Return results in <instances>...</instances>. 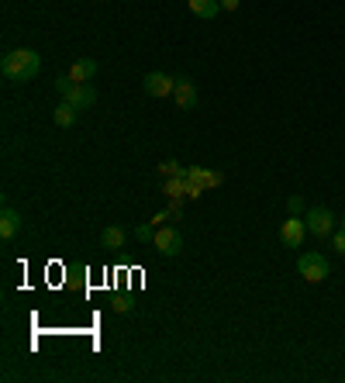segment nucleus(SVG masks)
<instances>
[{
	"label": "nucleus",
	"mask_w": 345,
	"mask_h": 383,
	"mask_svg": "<svg viewBox=\"0 0 345 383\" xmlns=\"http://www.w3.org/2000/svg\"><path fill=\"white\" fill-rule=\"evenodd\" d=\"M135 238H138V242H152V238H156V224H138V228H135Z\"/></svg>",
	"instance_id": "16"
},
{
	"label": "nucleus",
	"mask_w": 345,
	"mask_h": 383,
	"mask_svg": "<svg viewBox=\"0 0 345 383\" xmlns=\"http://www.w3.org/2000/svg\"><path fill=\"white\" fill-rule=\"evenodd\" d=\"M39 69H42V55L35 48H11L0 59V73L11 83H28L39 76Z\"/></svg>",
	"instance_id": "1"
},
{
	"label": "nucleus",
	"mask_w": 345,
	"mask_h": 383,
	"mask_svg": "<svg viewBox=\"0 0 345 383\" xmlns=\"http://www.w3.org/2000/svg\"><path fill=\"white\" fill-rule=\"evenodd\" d=\"M342 228H345V217H342Z\"/></svg>",
	"instance_id": "21"
},
{
	"label": "nucleus",
	"mask_w": 345,
	"mask_h": 383,
	"mask_svg": "<svg viewBox=\"0 0 345 383\" xmlns=\"http://www.w3.org/2000/svg\"><path fill=\"white\" fill-rule=\"evenodd\" d=\"M76 118H80V107L69 104V100H62V104L52 107V121H55L59 128H73L76 125Z\"/></svg>",
	"instance_id": "9"
},
{
	"label": "nucleus",
	"mask_w": 345,
	"mask_h": 383,
	"mask_svg": "<svg viewBox=\"0 0 345 383\" xmlns=\"http://www.w3.org/2000/svg\"><path fill=\"white\" fill-rule=\"evenodd\" d=\"M69 76H73L76 83L93 80V76H97V59H76V62L69 66Z\"/></svg>",
	"instance_id": "14"
},
{
	"label": "nucleus",
	"mask_w": 345,
	"mask_h": 383,
	"mask_svg": "<svg viewBox=\"0 0 345 383\" xmlns=\"http://www.w3.org/2000/svg\"><path fill=\"white\" fill-rule=\"evenodd\" d=\"M152 246H156V253L172 259V255L183 253V235L176 231V228H166V224H159L156 228V238H152Z\"/></svg>",
	"instance_id": "5"
},
{
	"label": "nucleus",
	"mask_w": 345,
	"mask_h": 383,
	"mask_svg": "<svg viewBox=\"0 0 345 383\" xmlns=\"http://www.w3.org/2000/svg\"><path fill=\"white\" fill-rule=\"evenodd\" d=\"M304 235H307V221H304L301 214H290V217L283 221V228H280V242H283L287 249H301Z\"/></svg>",
	"instance_id": "6"
},
{
	"label": "nucleus",
	"mask_w": 345,
	"mask_h": 383,
	"mask_svg": "<svg viewBox=\"0 0 345 383\" xmlns=\"http://www.w3.org/2000/svg\"><path fill=\"white\" fill-rule=\"evenodd\" d=\"M297 273H301L307 283H325L328 273H332V266H328V259L321 253H301L297 255Z\"/></svg>",
	"instance_id": "3"
},
{
	"label": "nucleus",
	"mask_w": 345,
	"mask_h": 383,
	"mask_svg": "<svg viewBox=\"0 0 345 383\" xmlns=\"http://www.w3.org/2000/svg\"><path fill=\"white\" fill-rule=\"evenodd\" d=\"M187 7H190V14H194V18L211 21L217 11H221V0H187Z\"/></svg>",
	"instance_id": "13"
},
{
	"label": "nucleus",
	"mask_w": 345,
	"mask_h": 383,
	"mask_svg": "<svg viewBox=\"0 0 345 383\" xmlns=\"http://www.w3.org/2000/svg\"><path fill=\"white\" fill-rule=\"evenodd\" d=\"M187 183H194V187H221L224 183V176L221 173H211V170H197V166H190L187 170Z\"/></svg>",
	"instance_id": "11"
},
{
	"label": "nucleus",
	"mask_w": 345,
	"mask_h": 383,
	"mask_svg": "<svg viewBox=\"0 0 345 383\" xmlns=\"http://www.w3.org/2000/svg\"><path fill=\"white\" fill-rule=\"evenodd\" d=\"M242 0H221V11H238Z\"/></svg>",
	"instance_id": "20"
},
{
	"label": "nucleus",
	"mask_w": 345,
	"mask_h": 383,
	"mask_svg": "<svg viewBox=\"0 0 345 383\" xmlns=\"http://www.w3.org/2000/svg\"><path fill=\"white\" fill-rule=\"evenodd\" d=\"M18 231H21V214L14 211V208H4V211H0V238L11 242Z\"/></svg>",
	"instance_id": "10"
},
{
	"label": "nucleus",
	"mask_w": 345,
	"mask_h": 383,
	"mask_svg": "<svg viewBox=\"0 0 345 383\" xmlns=\"http://www.w3.org/2000/svg\"><path fill=\"white\" fill-rule=\"evenodd\" d=\"M172 100H176V107H180V111H194V107H197V86H194V80H187V76H176Z\"/></svg>",
	"instance_id": "8"
},
{
	"label": "nucleus",
	"mask_w": 345,
	"mask_h": 383,
	"mask_svg": "<svg viewBox=\"0 0 345 383\" xmlns=\"http://www.w3.org/2000/svg\"><path fill=\"white\" fill-rule=\"evenodd\" d=\"M55 90L62 93V100L76 104L80 111L97 104V90H93V86H86V83H76L73 76H59V80H55Z\"/></svg>",
	"instance_id": "2"
},
{
	"label": "nucleus",
	"mask_w": 345,
	"mask_h": 383,
	"mask_svg": "<svg viewBox=\"0 0 345 383\" xmlns=\"http://www.w3.org/2000/svg\"><path fill=\"white\" fill-rule=\"evenodd\" d=\"M287 211H290V214H304V197H301V194H290V197H287Z\"/></svg>",
	"instance_id": "18"
},
{
	"label": "nucleus",
	"mask_w": 345,
	"mask_h": 383,
	"mask_svg": "<svg viewBox=\"0 0 345 383\" xmlns=\"http://www.w3.org/2000/svg\"><path fill=\"white\" fill-rule=\"evenodd\" d=\"M125 242H128V231H125L121 224H107V228L100 231V246H104V249H125Z\"/></svg>",
	"instance_id": "12"
},
{
	"label": "nucleus",
	"mask_w": 345,
	"mask_h": 383,
	"mask_svg": "<svg viewBox=\"0 0 345 383\" xmlns=\"http://www.w3.org/2000/svg\"><path fill=\"white\" fill-rule=\"evenodd\" d=\"M304 221H307V235H314V238H332V231H335V214L328 208H311L304 214Z\"/></svg>",
	"instance_id": "4"
},
{
	"label": "nucleus",
	"mask_w": 345,
	"mask_h": 383,
	"mask_svg": "<svg viewBox=\"0 0 345 383\" xmlns=\"http://www.w3.org/2000/svg\"><path fill=\"white\" fill-rule=\"evenodd\" d=\"M131 307H135V304H131V300H114V311H121V314H125V311H131Z\"/></svg>",
	"instance_id": "19"
},
{
	"label": "nucleus",
	"mask_w": 345,
	"mask_h": 383,
	"mask_svg": "<svg viewBox=\"0 0 345 383\" xmlns=\"http://www.w3.org/2000/svg\"><path fill=\"white\" fill-rule=\"evenodd\" d=\"M142 90H145L149 97H172V90H176V76H170V73H145Z\"/></svg>",
	"instance_id": "7"
},
{
	"label": "nucleus",
	"mask_w": 345,
	"mask_h": 383,
	"mask_svg": "<svg viewBox=\"0 0 345 383\" xmlns=\"http://www.w3.org/2000/svg\"><path fill=\"white\" fill-rule=\"evenodd\" d=\"M332 249L339 255H345V228H335V231H332Z\"/></svg>",
	"instance_id": "17"
},
{
	"label": "nucleus",
	"mask_w": 345,
	"mask_h": 383,
	"mask_svg": "<svg viewBox=\"0 0 345 383\" xmlns=\"http://www.w3.org/2000/svg\"><path fill=\"white\" fill-rule=\"evenodd\" d=\"M159 173H163V176H187V170H183L176 159H166V163L159 166Z\"/></svg>",
	"instance_id": "15"
}]
</instances>
